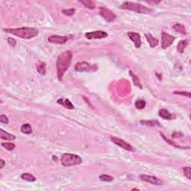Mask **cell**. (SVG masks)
<instances>
[{
  "mask_svg": "<svg viewBox=\"0 0 191 191\" xmlns=\"http://www.w3.org/2000/svg\"><path fill=\"white\" fill-rule=\"evenodd\" d=\"M7 43H8L9 46H11L12 48L15 47L16 45V40L13 38H12V37H7Z\"/></svg>",
  "mask_w": 191,
  "mask_h": 191,
  "instance_id": "cell-30",
  "label": "cell"
},
{
  "mask_svg": "<svg viewBox=\"0 0 191 191\" xmlns=\"http://www.w3.org/2000/svg\"><path fill=\"white\" fill-rule=\"evenodd\" d=\"M75 9L74 8H70V9H66V10H62V13L64 14L67 15V16H72L75 13Z\"/></svg>",
  "mask_w": 191,
  "mask_h": 191,
  "instance_id": "cell-29",
  "label": "cell"
},
{
  "mask_svg": "<svg viewBox=\"0 0 191 191\" xmlns=\"http://www.w3.org/2000/svg\"><path fill=\"white\" fill-rule=\"evenodd\" d=\"M0 137L3 140H13L16 139V137L14 135L11 134H9L8 132L5 131L4 130H3L2 128L0 129Z\"/></svg>",
  "mask_w": 191,
  "mask_h": 191,
  "instance_id": "cell-16",
  "label": "cell"
},
{
  "mask_svg": "<svg viewBox=\"0 0 191 191\" xmlns=\"http://www.w3.org/2000/svg\"><path fill=\"white\" fill-rule=\"evenodd\" d=\"M49 42L51 43H56V44H64L67 41L68 38L66 36H60L55 34L49 37Z\"/></svg>",
  "mask_w": 191,
  "mask_h": 191,
  "instance_id": "cell-12",
  "label": "cell"
},
{
  "mask_svg": "<svg viewBox=\"0 0 191 191\" xmlns=\"http://www.w3.org/2000/svg\"><path fill=\"white\" fill-rule=\"evenodd\" d=\"M128 37H129L130 40L134 43L136 48H137V49L140 48V46H141L142 45L141 38H140V35L138 33L129 31V32H128Z\"/></svg>",
  "mask_w": 191,
  "mask_h": 191,
  "instance_id": "cell-11",
  "label": "cell"
},
{
  "mask_svg": "<svg viewBox=\"0 0 191 191\" xmlns=\"http://www.w3.org/2000/svg\"><path fill=\"white\" fill-rule=\"evenodd\" d=\"M1 146H2V147H4V149H6L8 151L13 150L15 148V144L12 143H1Z\"/></svg>",
  "mask_w": 191,
  "mask_h": 191,
  "instance_id": "cell-27",
  "label": "cell"
},
{
  "mask_svg": "<svg viewBox=\"0 0 191 191\" xmlns=\"http://www.w3.org/2000/svg\"><path fill=\"white\" fill-rule=\"evenodd\" d=\"M188 43H189V40H182L179 41V43L177 45V51L180 53H183L184 51L185 48L187 46Z\"/></svg>",
  "mask_w": 191,
  "mask_h": 191,
  "instance_id": "cell-17",
  "label": "cell"
},
{
  "mask_svg": "<svg viewBox=\"0 0 191 191\" xmlns=\"http://www.w3.org/2000/svg\"><path fill=\"white\" fill-rule=\"evenodd\" d=\"M20 130L22 133L25 134H29L32 133V128H31V125L29 124H23L21 126Z\"/></svg>",
  "mask_w": 191,
  "mask_h": 191,
  "instance_id": "cell-20",
  "label": "cell"
},
{
  "mask_svg": "<svg viewBox=\"0 0 191 191\" xmlns=\"http://www.w3.org/2000/svg\"><path fill=\"white\" fill-rule=\"evenodd\" d=\"M183 172L184 175L189 180L191 179V170H190V167H183Z\"/></svg>",
  "mask_w": 191,
  "mask_h": 191,
  "instance_id": "cell-28",
  "label": "cell"
},
{
  "mask_svg": "<svg viewBox=\"0 0 191 191\" xmlns=\"http://www.w3.org/2000/svg\"><path fill=\"white\" fill-rule=\"evenodd\" d=\"M75 70L78 72H90L95 71V65H90L87 62H78L75 66Z\"/></svg>",
  "mask_w": 191,
  "mask_h": 191,
  "instance_id": "cell-7",
  "label": "cell"
},
{
  "mask_svg": "<svg viewBox=\"0 0 191 191\" xmlns=\"http://www.w3.org/2000/svg\"><path fill=\"white\" fill-rule=\"evenodd\" d=\"M129 73H130V75L131 76V77H132V80H133V82H134V85H136V86H137V87H139L142 88L141 84H140V82L139 81V79L137 78V76H136L135 75H134V73H133L131 71H129Z\"/></svg>",
  "mask_w": 191,
  "mask_h": 191,
  "instance_id": "cell-25",
  "label": "cell"
},
{
  "mask_svg": "<svg viewBox=\"0 0 191 191\" xmlns=\"http://www.w3.org/2000/svg\"><path fill=\"white\" fill-rule=\"evenodd\" d=\"M146 101L143 99H139L137 100L135 102V107L137 109H143L146 107Z\"/></svg>",
  "mask_w": 191,
  "mask_h": 191,
  "instance_id": "cell-23",
  "label": "cell"
},
{
  "mask_svg": "<svg viewBox=\"0 0 191 191\" xmlns=\"http://www.w3.org/2000/svg\"><path fill=\"white\" fill-rule=\"evenodd\" d=\"M175 40V37L166 32H163L161 34V47L163 49H167L172 44Z\"/></svg>",
  "mask_w": 191,
  "mask_h": 191,
  "instance_id": "cell-8",
  "label": "cell"
},
{
  "mask_svg": "<svg viewBox=\"0 0 191 191\" xmlns=\"http://www.w3.org/2000/svg\"><path fill=\"white\" fill-rule=\"evenodd\" d=\"M99 14L105 19L107 22H113V20H115L116 16L113 12H112L111 10H109V9L106 8V7H100L99 9Z\"/></svg>",
  "mask_w": 191,
  "mask_h": 191,
  "instance_id": "cell-6",
  "label": "cell"
},
{
  "mask_svg": "<svg viewBox=\"0 0 191 191\" xmlns=\"http://www.w3.org/2000/svg\"><path fill=\"white\" fill-rule=\"evenodd\" d=\"M57 102H58V104H60L61 105L64 106L67 109H74V105L72 104V102L68 98H59V99H58Z\"/></svg>",
  "mask_w": 191,
  "mask_h": 191,
  "instance_id": "cell-15",
  "label": "cell"
},
{
  "mask_svg": "<svg viewBox=\"0 0 191 191\" xmlns=\"http://www.w3.org/2000/svg\"><path fill=\"white\" fill-rule=\"evenodd\" d=\"M0 168L2 169L3 167H4V165H5V162H4V161L3 159H1V161H0Z\"/></svg>",
  "mask_w": 191,
  "mask_h": 191,
  "instance_id": "cell-33",
  "label": "cell"
},
{
  "mask_svg": "<svg viewBox=\"0 0 191 191\" xmlns=\"http://www.w3.org/2000/svg\"><path fill=\"white\" fill-rule=\"evenodd\" d=\"M139 178L141 179L142 181L145 182H147V183L157 185V186H161L162 185V181H161L160 179H158V178L155 177V176L152 175H140Z\"/></svg>",
  "mask_w": 191,
  "mask_h": 191,
  "instance_id": "cell-9",
  "label": "cell"
},
{
  "mask_svg": "<svg viewBox=\"0 0 191 191\" xmlns=\"http://www.w3.org/2000/svg\"><path fill=\"white\" fill-rule=\"evenodd\" d=\"M3 31L8 34L19 37L22 39L34 38L37 37L39 34V31L35 28H30V27H22L17 28H4Z\"/></svg>",
  "mask_w": 191,
  "mask_h": 191,
  "instance_id": "cell-2",
  "label": "cell"
},
{
  "mask_svg": "<svg viewBox=\"0 0 191 191\" xmlns=\"http://www.w3.org/2000/svg\"><path fill=\"white\" fill-rule=\"evenodd\" d=\"M61 162L64 167H71L74 165H79L82 163V159L79 155L75 154L64 153L61 158Z\"/></svg>",
  "mask_w": 191,
  "mask_h": 191,
  "instance_id": "cell-4",
  "label": "cell"
},
{
  "mask_svg": "<svg viewBox=\"0 0 191 191\" xmlns=\"http://www.w3.org/2000/svg\"><path fill=\"white\" fill-rule=\"evenodd\" d=\"M72 59H73V53L70 51H66V52H62L58 56L56 62V67L58 77L60 81L62 80L64 75L70 67Z\"/></svg>",
  "mask_w": 191,
  "mask_h": 191,
  "instance_id": "cell-1",
  "label": "cell"
},
{
  "mask_svg": "<svg viewBox=\"0 0 191 191\" xmlns=\"http://www.w3.org/2000/svg\"><path fill=\"white\" fill-rule=\"evenodd\" d=\"M173 29L176 31L177 33H179V34H187V31L185 27L182 24L180 23H175L174 25L172 26Z\"/></svg>",
  "mask_w": 191,
  "mask_h": 191,
  "instance_id": "cell-18",
  "label": "cell"
},
{
  "mask_svg": "<svg viewBox=\"0 0 191 191\" xmlns=\"http://www.w3.org/2000/svg\"><path fill=\"white\" fill-rule=\"evenodd\" d=\"M158 115H159L160 117L163 118L164 119H168V120H171L174 117L173 115L169 110H166V109H160L158 110Z\"/></svg>",
  "mask_w": 191,
  "mask_h": 191,
  "instance_id": "cell-13",
  "label": "cell"
},
{
  "mask_svg": "<svg viewBox=\"0 0 191 191\" xmlns=\"http://www.w3.org/2000/svg\"><path fill=\"white\" fill-rule=\"evenodd\" d=\"M37 72H38L40 75L44 76V75L46 74V64H45L44 62L40 63V64L37 67Z\"/></svg>",
  "mask_w": 191,
  "mask_h": 191,
  "instance_id": "cell-22",
  "label": "cell"
},
{
  "mask_svg": "<svg viewBox=\"0 0 191 191\" xmlns=\"http://www.w3.org/2000/svg\"><path fill=\"white\" fill-rule=\"evenodd\" d=\"M99 179L102 181H106V182H110L112 181L113 180V178L112 176L108 175H101L99 176Z\"/></svg>",
  "mask_w": 191,
  "mask_h": 191,
  "instance_id": "cell-26",
  "label": "cell"
},
{
  "mask_svg": "<svg viewBox=\"0 0 191 191\" xmlns=\"http://www.w3.org/2000/svg\"><path fill=\"white\" fill-rule=\"evenodd\" d=\"M140 123L143 124V125H147V126H155V125H160L159 122H157L155 120H151V121H140Z\"/></svg>",
  "mask_w": 191,
  "mask_h": 191,
  "instance_id": "cell-24",
  "label": "cell"
},
{
  "mask_svg": "<svg viewBox=\"0 0 191 191\" xmlns=\"http://www.w3.org/2000/svg\"><path fill=\"white\" fill-rule=\"evenodd\" d=\"M119 7L123 10H131V11L140 13H150L153 11L152 9L146 7L140 3L131 2V1H125L120 6H119Z\"/></svg>",
  "mask_w": 191,
  "mask_h": 191,
  "instance_id": "cell-3",
  "label": "cell"
},
{
  "mask_svg": "<svg viewBox=\"0 0 191 191\" xmlns=\"http://www.w3.org/2000/svg\"><path fill=\"white\" fill-rule=\"evenodd\" d=\"M145 37H146L147 41L149 42V46H150L152 48L155 47V46H158V43H159V41H158V39L154 37L153 36H152L151 34H149V33H146V34H145Z\"/></svg>",
  "mask_w": 191,
  "mask_h": 191,
  "instance_id": "cell-14",
  "label": "cell"
},
{
  "mask_svg": "<svg viewBox=\"0 0 191 191\" xmlns=\"http://www.w3.org/2000/svg\"><path fill=\"white\" fill-rule=\"evenodd\" d=\"M107 36L108 35H107V33L102 31H93V32H87L85 34V37H86V38L89 39V40H92V39L104 38V37H107Z\"/></svg>",
  "mask_w": 191,
  "mask_h": 191,
  "instance_id": "cell-10",
  "label": "cell"
},
{
  "mask_svg": "<svg viewBox=\"0 0 191 191\" xmlns=\"http://www.w3.org/2000/svg\"><path fill=\"white\" fill-rule=\"evenodd\" d=\"M175 94H178V95H181L184 96H187L190 98V93L189 92H184V91H175L174 92Z\"/></svg>",
  "mask_w": 191,
  "mask_h": 191,
  "instance_id": "cell-32",
  "label": "cell"
},
{
  "mask_svg": "<svg viewBox=\"0 0 191 191\" xmlns=\"http://www.w3.org/2000/svg\"><path fill=\"white\" fill-rule=\"evenodd\" d=\"M110 140H111V142H113L115 145L122 148V149H125V150L129 151V152H134V151H135L134 148L131 145H130L129 143H128L127 142L124 141L122 139H119L116 137H113V136H111V137H110Z\"/></svg>",
  "mask_w": 191,
  "mask_h": 191,
  "instance_id": "cell-5",
  "label": "cell"
},
{
  "mask_svg": "<svg viewBox=\"0 0 191 191\" xmlns=\"http://www.w3.org/2000/svg\"><path fill=\"white\" fill-rule=\"evenodd\" d=\"M0 122H1V123L8 124V122H9L8 118H7V116H5V115L1 114V116H0Z\"/></svg>",
  "mask_w": 191,
  "mask_h": 191,
  "instance_id": "cell-31",
  "label": "cell"
},
{
  "mask_svg": "<svg viewBox=\"0 0 191 191\" xmlns=\"http://www.w3.org/2000/svg\"><path fill=\"white\" fill-rule=\"evenodd\" d=\"M21 178H22V179L27 181H36V178L30 173H23V174L21 175Z\"/></svg>",
  "mask_w": 191,
  "mask_h": 191,
  "instance_id": "cell-21",
  "label": "cell"
},
{
  "mask_svg": "<svg viewBox=\"0 0 191 191\" xmlns=\"http://www.w3.org/2000/svg\"><path fill=\"white\" fill-rule=\"evenodd\" d=\"M80 3H81L84 6H85L86 7L89 9H94L95 8L96 4L94 1H91V0H81Z\"/></svg>",
  "mask_w": 191,
  "mask_h": 191,
  "instance_id": "cell-19",
  "label": "cell"
}]
</instances>
